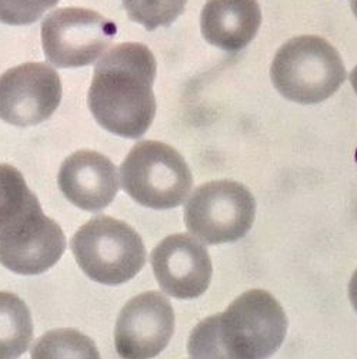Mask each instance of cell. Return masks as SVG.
I'll use <instances>...</instances> for the list:
<instances>
[{
	"label": "cell",
	"instance_id": "d6986e66",
	"mask_svg": "<svg viewBox=\"0 0 357 359\" xmlns=\"http://www.w3.org/2000/svg\"><path fill=\"white\" fill-rule=\"evenodd\" d=\"M349 298H350V302H351L354 311L357 312V269L351 275V279L349 283Z\"/></svg>",
	"mask_w": 357,
	"mask_h": 359
},
{
	"label": "cell",
	"instance_id": "7c38bea8",
	"mask_svg": "<svg viewBox=\"0 0 357 359\" xmlns=\"http://www.w3.org/2000/svg\"><path fill=\"white\" fill-rule=\"evenodd\" d=\"M57 184L70 203L99 212L109 206L119 192L118 168L99 152L78 151L63 161Z\"/></svg>",
	"mask_w": 357,
	"mask_h": 359
},
{
	"label": "cell",
	"instance_id": "ffe728a7",
	"mask_svg": "<svg viewBox=\"0 0 357 359\" xmlns=\"http://www.w3.org/2000/svg\"><path fill=\"white\" fill-rule=\"evenodd\" d=\"M350 82H351V86L357 95V66L353 69V72L350 74Z\"/></svg>",
	"mask_w": 357,
	"mask_h": 359
},
{
	"label": "cell",
	"instance_id": "2e32d148",
	"mask_svg": "<svg viewBox=\"0 0 357 359\" xmlns=\"http://www.w3.org/2000/svg\"><path fill=\"white\" fill-rule=\"evenodd\" d=\"M41 202L26 185L23 175L12 165L0 163V229H4L34 208Z\"/></svg>",
	"mask_w": 357,
	"mask_h": 359
},
{
	"label": "cell",
	"instance_id": "5bb4252c",
	"mask_svg": "<svg viewBox=\"0 0 357 359\" xmlns=\"http://www.w3.org/2000/svg\"><path fill=\"white\" fill-rule=\"evenodd\" d=\"M33 339L31 315L18 295L0 292V359H18Z\"/></svg>",
	"mask_w": 357,
	"mask_h": 359
},
{
	"label": "cell",
	"instance_id": "3957f363",
	"mask_svg": "<svg viewBox=\"0 0 357 359\" xmlns=\"http://www.w3.org/2000/svg\"><path fill=\"white\" fill-rule=\"evenodd\" d=\"M270 78L286 99L314 104L336 93L346 81V69L339 52L326 39L299 36L277 50Z\"/></svg>",
	"mask_w": 357,
	"mask_h": 359
},
{
	"label": "cell",
	"instance_id": "8992f818",
	"mask_svg": "<svg viewBox=\"0 0 357 359\" xmlns=\"http://www.w3.org/2000/svg\"><path fill=\"white\" fill-rule=\"evenodd\" d=\"M256 218V201L244 185L222 179L200 185L185 206L189 232L206 245L232 243L247 235Z\"/></svg>",
	"mask_w": 357,
	"mask_h": 359
},
{
	"label": "cell",
	"instance_id": "9c48e42d",
	"mask_svg": "<svg viewBox=\"0 0 357 359\" xmlns=\"http://www.w3.org/2000/svg\"><path fill=\"white\" fill-rule=\"evenodd\" d=\"M64 249L62 228L46 217L42 206L0 229V264L19 275L46 272L60 261Z\"/></svg>",
	"mask_w": 357,
	"mask_h": 359
},
{
	"label": "cell",
	"instance_id": "52a82bcc",
	"mask_svg": "<svg viewBox=\"0 0 357 359\" xmlns=\"http://www.w3.org/2000/svg\"><path fill=\"white\" fill-rule=\"evenodd\" d=\"M116 32L113 22L94 11L56 9L42 23L43 52L57 67H83L111 46Z\"/></svg>",
	"mask_w": 357,
	"mask_h": 359
},
{
	"label": "cell",
	"instance_id": "7a4b0ae2",
	"mask_svg": "<svg viewBox=\"0 0 357 359\" xmlns=\"http://www.w3.org/2000/svg\"><path fill=\"white\" fill-rule=\"evenodd\" d=\"M288 334V318L272 294L250 290L223 312L195 327L188 341L190 359H267Z\"/></svg>",
	"mask_w": 357,
	"mask_h": 359
},
{
	"label": "cell",
	"instance_id": "ac0fdd59",
	"mask_svg": "<svg viewBox=\"0 0 357 359\" xmlns=\"http://www.w3.org/2000/svg\"><path fill=\"white\" fill-rule=\"evenodd\" d=\"M59 0H0V22L23 26L38 22Z\"/></svg>",
	"mask_w": 357,
	"mask_h": 359
},
{
	"label": "cell",
	"instance_id": "8fae6325",
	"mask_svg": "<svg viewBox=\"0 0 357 359\" xmlns=\"http://www.w3.org/2000/svg\"><path fill=\"white\" fill-rule=\"evenodd\" d=\"M150 262L163 292L176 299L199 298L209 288L211 259L193 235L174 233L164 238L153 249Z\"/></svg>",
	"mask_w": 357,
	"mask_h": 359
},
{
	"label": "cell",
	"instance_id": "277c9868",
	"mask_svg": "<svg viewBox=\"0 0 357 359\" xmlns=\"http://www.w3.org/2000/svg\"><path fill=\"white\" fill-rule=\"evenodd\" d=\"M80 269L94 282L122 285L133 279L146 265V249L140 235L126 222L96 217L71 238Z\"/></svg>",
	"mask_w": 357,
	"mask_h": 359
},
{
	"label": "cell",
	"instance_id": "4fadbf2b",
	"mask_svg": "<svg viewBox=\"0 0 357 359\" xmlns=\"http://www.w3.org/2000/svg\"><path fill=\"white\" fill-rule=\"evenodd\" d=\"M262 23L258 0H207L200 16L207 43L226 52H239L255 39Z\"/></svg>",
	"mask_w": 357,
	"mask_h": 359
},
{
	"label": "cell",
	"instance_id": "44dd1931",
	"mask_svg": "<svg viewBox=\"0 0 357 359\" xmlns=\"http://www.w3.org/2000/svg\"><path fill=\"white\" fill-rule=\"evenodd\" d=\"M351 11H353V13H354V16L357 18V0H351Z\"/></svg>",
	"mask_w": 357,
	"mask_h": 359
},
{
	"label": "cell",
	"instance_id": "e0dca14e",
	"mask_svg": "<svg viewBox=\"0 0 357 359\" xmlns=\"http://www.w3.org/2000/svg\"><path fill=\"white\" fill-rule=\"evenodd\" d=\"M130 20L153 32L169 27L185 12L188 0H122Z\"/></svg>",
	"mask_w": 357,
	"mask_h": 359
},
{
	"label": "cell",
	"instance_id": "6da1fadb",
	"mask_svg": "<svg viewBox=\"0 0 357 359\" xmlns=\"http://www.w3.org/2000/svg\"><path fill=\"white\" fill-rule=\"evenodd\" d=\"M156 59L141 43H122L96 65L88 93L89 109L107 132L139 139L148 132L155 115Z\"/></svg>",
	"mask_w": 357,
	"mask_h": 359
},
{
	"label": "cell",
	"instance_id": "ba28073f",
	"mask_svg": "<svg viewBox=\"0 0 357 359\" xmlns=\"http://www.w3.org/2000/svg\"><path fill=\"white\" fill-rule=\"evenodd\" d=\"M60 100V78L46 63H23L0 76V119L10 125H39L55 114Z\"/></svg>",
	"mask_w": 357,
	"mask_h": 359
},
{
	"label": "cell",
	"instance_id": "30bf717a",
	"mask_svg": "<svg viewBox=\"0 0 357 359\" xmlns=\"http://www.w3.org/2000/svg\"><path fill=\"white\" fill-rule=\"evenodd\" d=\"M174 334V311L169 299L149 291L132 298L120 311L115 345L122 359H152L166 349Z\"/></svg>",
	"mask_w": 357,
	"mask_h": 359
},
{
	"label": "cell",
	"instance_id": "5b68a950",
	"mask_svg": "<svg viewBox=\"0 0 357 359\" xmlns=\"http://www.w3.org/2000/svg\"><path fill=\"white\" fill-rule=\"evenodd\" d=\"M120 181L134 202L158 210L181 206L193 187L183 156L158 140H143L132 148L120 166Z\"/></svg>",
	"mask_w": 357,
	"mask_h": 359
},
{
	"label": "cell",
	"instance_id": "9a60e30c",
	"mask_svg": "<svg viewBox=\"0 0 357 359\" xmlns=\"http://www.w3.org/2000/svg\"><path fill=\"white\" fill-rule=\"evenodd\" d=\"M30 359H100L96 344L76 330H53L34 342Z\"/></svg>",
	"mask_w": 357,
	"mask_h": 359
}]
</instances>
